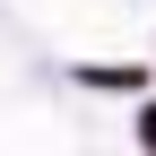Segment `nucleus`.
<instances>
[{
  "label": "nucleus",
  "mask_w": 156,
  "mask_h": 156,
  "mask_svg": "<svg viewBox=\"0 0 156 156\" xmlns=\"http://www.w3.org/2000/svg\"><path fill=\"white\" fill-rule=\"evenodd\" d=\"M139 139H147V156H156V104H147V113H139Z\"/></svg>",
  "instance_id": "nucleus-1"
}]
</instances>
